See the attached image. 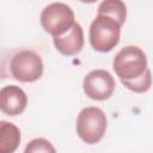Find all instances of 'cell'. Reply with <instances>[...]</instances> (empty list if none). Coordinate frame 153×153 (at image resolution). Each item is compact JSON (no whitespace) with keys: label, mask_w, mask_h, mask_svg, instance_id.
<instances>
[{"label":"cell","mask_w":153,"mask_h":153,"mask_svg":"<svg viewBox=\"0 0 153 153\" xmlns=\"http://www.w3.org/2000/svg\"><path fill=\"white\" fill-rule=\"evenodd\" d=\"M127 18V7L120 0L102 1L88 31L91 47L99 53L111 51L120 42L121 27Z\"/></svg>","instance_id":"obj_1"},{"label":"cell","mask_w":153,"mask_h":153,"mask_svg":"<svg viewBox=\"0 0 153 153\" xmlns=\"http://www.w3.org/2000/svg\"><path fill=\"white\" fill-rule=\"evenodd\" d=\"M112 68L121 81L134 80L148 69L147 56L141 48L127 45L115 55Z\"/></svg>","instance_id":"obj_2"},{"label":"cell","mask_w":153,"mask_h":153,"mask_svg":"<svg viewBox=\"0 0 153 153\" xmlns=\"http://www.w3.org/2000/svg\"><path fill=\"white\" fill-rule=\"evenodd\" d=\"M106 131V116L97 106L84 108L76 117V134L87 145L98 143Z\"/></svg>","instance_id":"obj_3"},{"label":"cell","mask_w":153,"mask_h":153,"mask_svg":"<svg viewBox=\"0 0 153 153\" xmlns=\"http://www.w3.org/2000/svg\"><path fill=\"white\" fill-rule=\"evenodd\" d=\"M39 22L43 30L54 38L66 33L75 24V18L71 6L63 2H53L43 8Z\"/></svg>","instance_id":"obj_4"},{"label":"cell","mask_w":153,"mask_h":153,"mask_svg":"<svg viewBox=\"0 0 153 153\" xmlns=\"http://www.w3.org/2000/svg\"><path fill=\"white\" fill-rule=\"evenodd\" d=\"M10 72L20 82H35L43 74L42 57L32 50H20L11 59Z\"/></svg>","instance_id":"obj_5"},{"label":"cell","mask_w":153,"mask_h":153,"mask_svg":"<svg viewBox=\"0 0 153 153\" xmlns=\"http://www.w3.org/2000/svg\"><path fill=\"white\" fill-rule=\"evenodd\" d=\"M116 88L114 76L105 69H93L88 72L82 80V90L85 94L93 100L109 99Z\"/></svg>","instance_id":"obj_6"},{"label":"cell","mask_w":153,"mask_h":153,"mask_svg":"<svg viewBox=\"0 0 153 153\" xmlns=\"http://www.w3.org/2000/svg\"><path fill=\"white\" fill-rule=\"evenodd\" d=\"M27 105V97L17 85H7L0 90V111L7 116L23 114Z\"/></svg>","instance_id":"obj_7"},{"label":"cell","mask_w":153,"mask_h":153,"mask_svg":"<svg viewBox=\"0 0 153 153\" xmlns=\"http://www.w3.org/2000/svg\"><path fill=\"white\" fill-rule=\"evenodd\" d=\"M54 45L59 53L65 56L79 54L84 47V31L79 23H75L66 33L53 38Z\"/></svg>","instance_id":"obj_8"},{"label":"cell","mask_w":153,"mask_h":153,"mask_svg":"<svg viewBox=\"0 0 153 153\" xmlns=\"http://www.w3.org/2000/svg\"><path fill=\"white\" fill-rule=\"evenodd\" d=\"M19 145V128L11 122L0 121V153H14Z\"/></svg>","instance_id":"obj_9"},{"label":"cell","mask_w":153,"mask_h":153,"mask_svg":"<svg viewBox=\"0 0 153 153\" xmlns=\"http://www.w3.org/2000/svg\"><path fill=\"white\" fill-rule=\"evenodd\" d=\"M124 87L128 90L135 92V93H145L151 88L152 85V76H151V71L149 68L139 78L130 80V81H121Z\"/></svg>","instance_id":"obj_10"},{"label":"cell","mask_w":153,"mask_h":153,"mask_svg":"<svg viewBox=\"0 0 153 153\" xmlns=\"http://www.w3.org/2000/svg\"><path fill=\"white\" fill-rule=\"evenodd\" d=\"M23 153H56L53 143L44 137H36L29 141Z\"/></svg>","instance_id":"obj_11"}]
</instances>
